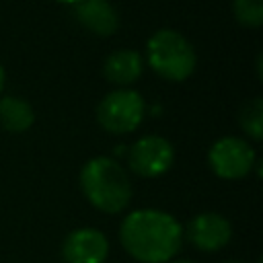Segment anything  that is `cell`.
I'll return each instance as SVG.
<instances>
[{
  "instance_id": "3957f363",
  "label": "cell",
  "mask_w": 263,
  "mask_h": 263,
  "mask_svg": "<svg viewBox=\"0 0 263 263\" xmlns=\"http://www.w3.org/2000/svg\"><path fill=\"white\" fill-rule=\"evenodd\" d=\"M148 66L164 80L181 82L189 78L197 66L191 41L175 29H158L146 41Z\"/></svg>"
},
{
  "instance_id": "ba28073f",
  "label": "cell",
  "mask_w": 263,
  "mask_h": 263,
  "mask_svg": "<svg viewBox=\"0 0 263 263\" xmlns=\"http://www.w3.org/2000/svg\"><path fill=\"white\" fill-rule=\"evenodd\" d=\"M109 240L97 228H76L62 242L64 263H105Z\"/></svg>"
},
{
  "instance_id": "5b68a950",
  "label": "cell",
  "mask_w": 263,
  "mask_h": 263,
  "mask_svg": "<svg viewBox=\"0 0 263 263\" xmlns=\"http://www.w3.org/2000/svg\"><path fill=\"white\" fill-rule=\"evenodd\" d=\"M255 150L247 140L236 136H224L216 140L208 150V164L216 177L236 181L251 173L255 166Z\"/></svg>"
},
{
  "instance_id": "9c48e42d",
  "label": "cell",
  "mask_w": 263,
  "mask_h": 263,
  "mask_svg": "<svg viewBox=\"0 0 263 263\" xmlns=\"http://www.w3.org/2000/svg\"><path fill=\"white\" fill-rule=\"evenodd\" d=\"M76 21L99 37H109L119 27L117 10L109 0H84L74 6Z\"/></svg>"
},
{
  "instance_id": "30bf717a",
  "label": "cell",
  "mask_w": 263,
  "mask_h": 263,
  "mask_svg": "<svg viewBox=\"0 0 263 263\" xmlns=\"http://www.w3.org/2000/svg\"><path fill=\"white\" fill-rule=\"evenodd\" d=\"M142 70H144L142 55L134 49H117V51L109 53L103 64L105 78L119 86H127L132 82H136L140 78Z\"/></svg>"
},
{
  "instance_id": "6da1fadb",
  "label": "cell",
  "mask_w": 263,
  "mask_h": 263,
  "mask_svg": "<svg viewBox=\"0 0 263 263\" xmlns=\"http://www.w3.org/2000/svg\"><path fill=\"white\" fill-rule=\"evenodd\" d=\"M119 242L140 263H168L181 251L183 228L168 212L156 208L134 210L119 226Z\"/></svg>"
},
{
  "instance_id": "7a4b0ae2",
  "label": "cell",
  "mask_w": 263,
  "mask_h": 263,
  "mask_svg": "<svg viewBox=\"0 0 263 263\" xmlns=\"http://www.w3.org/2000/svg\"><path fill=\"white\" fill-rule=\"evenodd\" d=\"M80 189L88 203L105 214H119L132 201L129 175L111 156H95L84 162Z\"/></svg>"
},
{
  "instance_id": "2e32d148",
  "label": "cell",
  "mask_w": 263,
  "mask_h": 263,
  "mask_svg": "<svg viewBox=\"0 0 263 263\" xmlns=\"http://www.w3.org/2000/svg\"><path fill=\"white\" fill-rule=\"evenodd\" d=\"M171 263H193V261H189V259H177V261H171Z\"/></svg>"
},
{
  "instance_id": "5bb4252c",
  "label": "cell",
  "mask_w": 263,
  "mask_h": 263,
  "mask_svg": "<svg viewBox=\"0 0 263 263\" xmlns=\"http://www.w3.org/2000/svg\"><path fill=\"white\" fill-rule=\"evenodd\" d=\"M4 68H2V64H0V92H2V88H4Z\"/></svg>"
},
{
  "instance_id": "8fae6325",
  "label": "cell",
  "mask_w": 263,
  "mask_h": 263,
  "mask_svg": "<svg viewBox=\"0 0 263 263\" xmlns=\"http://www.w3.org/2000/svg\"><path fill=\"white\" fill-rule=\"evenodd\" d=\"M35 121V111L29 101L21 97H2L0 99V125L6 132L21 134L27 132Z\"/></svg>"
},
{
  "instance_id": "e0dca14e",
  "label": "cell",
  "mask_w": 263,
  "mask_h": 263,
  "mask_svg": "<svg viewBox=\"0 0 263 263\" xmlns=\"http://www.w3.org/2000/svg\"><path fill=\"white\" fill-rule=\"evenodd\" d=\"M226 263H240V261H226Z\"/></svg>"
},
{
  "instance_id": "52a82bcc",
  "label": "cell",
  "mask_w": 263,
  "mask_h": 263,
  "mask_svg": "<svg viewBox=\"0 0 263 263\" xmlns=\"http://www.w3.org/2000/svg\"><path fill=\"white\" fill-rule=\"evenodd\" d=\"M189 242L205 253H214L224 249L232 238V226L228 218L216 212H203L189 220L185 230Z\"/></svg>"
},
{
  "instance_id": "8992f818",
  "label": "cell",
  "mask_w": 263,
  "mask_h": 263,
  "mask_svg": "<svg viewBox=\"0 0 263 263\" xmlns=\"http://www.w3.org/2000/svg\"><path fill=\"white\" fill-rule=\"evenodd\" d=\"M173 162L175 148L162 136H142L132 144L127 152V164L132 173L146 179L164 175L173 166Z\"/></svg>"
},
{
  "instance_id": "7c38bea8",
  "label": "cell",
  "mask_w": 263,
  "mask_h": 263,
  "mask_svg": "<svg viewBox=\"0 0 263 263\" xmlns=\"http://www.w3.org/2000/svg\"><path fill=\"white\" fill-rule=\"evenodd\" d=\"M238 121L249 138H253L255 142H259L263 138V101H261V97H253L249 103L242 105Z\"/></svg>"
},
{
  "instance_id": "9a60e30c",
  "label": "cell",
  "mask_w": 263,
  "mask_h": 263,
  "mask_svg": "<svg viewBox=\"0 0 263 263\" xmlns=\"http://www.w3.org/2000/svg\"><path fill=\"white\" fill-rule=\"evenodd\" d=\"M55 2H62V4H72V6H76V4H80V2H84V0H55Z\"/></svg>"
},
{
  "instance_id": "277c9868",
  "label": "cell",
  "mask_w": 263,
  "mask_h": 263,
  "mask_svg": "<svg viewBox=\"0 0 263 263\" xmlns=\"http://www.w3.org/2000/svg\"><path fill=\"white\" fill-rule=\"evenodd\" d=\"M146 113V103L142 95L134 88H117L105 95L97 107V121L109 134L123 136L142 123Z\"/></svg>"
},
{
  "instance_id": "4fadbf2b",
  "label": "cell",
  "mask_w": 263,
  "mask_h": 263,
  "mask_svg": "<svg viewBox=\"0 0 263 263\" xmlns=\"http://www.w3.org/2000/svg\"><path fill=\"white\" fill-rule=\"evenodd\" d=\"M232 12L245 27L263 25V0H232Z\"/></svg>"
}]
</instances>
